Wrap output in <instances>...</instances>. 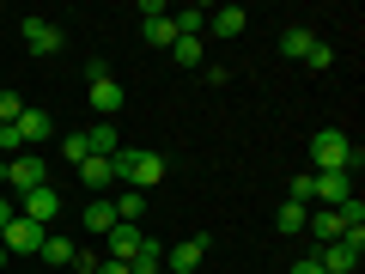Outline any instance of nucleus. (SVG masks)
<instances>
[{
    "instance_id": "nucleus-23",
    "label": "nucleus",
    "mask_w": 365,
    "mask_h": 274,
    "mask_svg": "<svg viewBox=\"0 0 365 274\" xmlns=\"http://www.w3.org/2000/svg\"><path fill=\"white\" fill-rule=\"evenodd\" d=\"M274 225H280V232H287V238H299V232H304V225H311V213H304V208H299V201H287V208L274 213Z\"/></svg>"
},
{
    "instance_id": "nucleus-11",
    "label": "nucleus",
    "mask_w": 365,
    "mask_h": 274,
    "mask_svg": "<svg viewBox=\"0 0 365 274\" xmlns=\"http://www.w3.org/2000/svg\"><path fill=\"white\" fill-rule=\"evenodd\" d=\"M104 238H110V262H134V256H140V244H146V232H140V225H122V220L110 225Z\"/></svg>"
},
{
    "instance_id": "nucleus-32",
    "label": "nucleus",
    "mask_w": 365,
    "mask_h": 274,
    "mask_svg": "<svg viewBox=\"0 0 365 274\" xmlns=\"http://www.w3.org/2000/svg\"><path fill=\"white\" fill-rule=\"evenodd\" d=\"M13 213H19V208H13V201H6V196H0V225H6V220H13Z\"/></svg>"
},
{
    "instance_id": "nucleus-26",
    "label": "nucleus",
    "mask_w": 365,
    "mask_h": 274,
    "mask_svg": "<svg viewBox=\"0 0 365 274\" xmlns=\"http://www.w3.org/2000/svg\"><path fill=\"white\" fill-rule=\"evenodd\" d=\"M61 153H67V165H86V158H91V146H86V134H67V141H61Z\"/></svg>"
},
{
    "instance_id": "nucleus-25",
    "label": "nucleus",
    "mask_w": 365,
    "mask_h": 274,
    "mask_svg": "<svg viewBox=\"0 0 365 274\" xmlns=\"http://www.w3.org/2000/svg\"><path fill=\"white\" fill-rule=\"evenodd\" d=\"M170 55H177L182 67H201V55H207V49H201V37H177V43H170Z\"/></svg>"
},
{
    "instance_id": "nucleus-7",
    "label": "nucleus",
    "mask_w": 365,
    "mask_h": 274,
    "mask_svg": "<svg viewBox=\"0 0 365 274\" xmlns=\"http://www.w3.org/2000/svg\"><path fill=\"white\" fill-rule=\"evenodd\" d=\"M86 73H91V110H98V116H116V110H122V86L110 79V67L91 61Z\"/></svg>"
},
{
    "instance_id": "nucleus-33",
    "label": "nucleus",
    "mask_w": 365,
    "mask_h": 274,
    "mask_svg": "<svg viewBox=\"0 0 365 274\" xmlns=\"http://www.w3.org/2000/svg\"><path fill=\"white\" fill-rule=\"evenodd\" d=\"M0 19H6V6H0Z\"/></svg>"
},
{
    "instance_id": "nucleus-4",
    "label": "nucleus",
    "mask_w": 365,
    "mask_h": 274,
    "mask_svg": "<svg viewBox=\"0 0 365 274\" xmlns=\"http://www.w3.org/2000/svg\"><path fill=\"white\" fill-rule=\"evenodd\" d=\"M43 238H49V232H43L37 220H25V213H13V220L0 225V250H6V256H37Z\"/></svg>"
},
{
    "instance_id": "nucleus-19",
    "label": "nucleus",
    "mask_w": 365,
    "mask_h": 274,
    "mask_svg": "<svg viewBox=\"0 0 365 274\" xmlns=\"http://www.w3.org/2000/svg\"><path fill=\"white\" fill-rule=\"evenodd\" d=\"M110 208H116V220H122V225H140V213H146V196H140V189H122V196L110 201Z\"/></svg>"
},
{
    "instance_id": "nucleus-5",
    "label": "nucleus",
    "mask_w": 365,
    "mask_h": 274,
    "mask_svg": "<svg viewBox=\"0 0 365 274\" xmlns=\"http://www.w3.org/2000/svg\"><path fill=\"white\" fill-rule=\"evenodd\" d=\"M19 213H25V220H37L43 232H49V225L61 220V196H55V183H43V189H31V196H19Z\"/></svg>"
},
{
    "instance_id": "nucleus-10",
    "label": "nucleus",
    "mask_w": 365,
    "mask_h": 274,
    "mask_svg": "<svg viewBox=\"0 0 365 274\" xmlns=\"http://www.w3.org/2000/svg\"><path fill=\"white\" fill-rule=\"evenodd\" d=\"M201 262H207V238H182L177 250H165V268L170 274H195Z\"/></svg>"
},
{
    "instance_id": "nucleus-30",
    "label": "nucleus",
    "mask_w": 365,
    "mask_h": 274,
    "mask_svg": "<svg viewBox=\"0 0 365 274\" xmlns=\"http://www.w3.org/2000/svg\"><path fill=\"white\" fill-rule=\"evenodd\" d=\"M91 274H128V262H110V256H98V268Z\"/></svg>"
},
{
    "instance_id": "nucleus-12",
    "label": "nucleus",
    "mask_w": 365,
    "mask_h": 274,
    "mask_svg": "<svg viewBox=\"0 0 365 274\" xmlns=\"http://www.w3.org/2000/svg\"><path fill=\"white\" fill-rule=\"evenodd\" d=\"M13 128H19V141H25V153H31V146H43V141L55 134V116H49V110H31V104H25V116H19Z\"/></svg>"
},
{
    "instance_id": "nucleus-35",
    "label": "nucleus",
    "mask_w": 365,
    "mask_h": 274,
    "mask_svg": "<svg viewBox=\"0 0 365 274\" xmlns=\"http://www.w3.org/2000/svg\"><path fill=\"white\" fill-rule=\"evenodd\" d=\"M347 274H359V268H347Z\"/></svg>"
},
{
    "instance_id": "nucleus-22",
    "label": "nucleus",
    "mask_w": 365,
    "mask_h": 274,
    "mask_svg": "<svg viewBox=\"0 0 365 274\" xmlns=\"http://www.w3.org/2000/svg\"><path fill=\"white\" fill-rule=\"evenodd\" d=\"M311 49H317V37H311V31H304V25H292L287 37H280V55H292V61H304V55H311Z\"/></svg>"
},
{
    "instance_id": "nucleus-16",
    "label": "nucleus",
    "mask_w": 365,
    "mask_h": 274,
    "mask_svg": "<svg viewBox=\"0 0 365 274\" xmlns=\"http://www.w3.org/2000/svg\"><path fill=\"white\" fill-rule=\"evenodd\" d=\"M37 256H43V262H55V268L67 274V268H73V256H79V244H73V238H55V232H49V238H43V250H37Z\"/></svg>"
},
{
    "instance_id": "nucleus-14",
    "label": "nucleus",
    "mask_w": 365,
    "mask_h": 274,
    "mask_svg": "<svg viewBox=\"0 0 365 274\" xmlns=\"http://www.w3.org/2000/svg\"><path fill=\"white\" fill-rule=\"evenodd\" d=\"M353 262H359V250H353V244H341V238L317 250V268H323V274H347Z\"/></svg>"
},
{
    "instance_id": "nucleus-20",
    "label": "nucleus",
    "mask_w": 365,
    "mask_h": 274,
    "mask_svg": "<svg viewBox=\"0 0 365 274\" xmlns=\"http://www.w3.org/2000/svg\"><path fill=\"white\" fill-rule=\"evenodd\" d=\"M311 238H317V244H335V238H341V208L311 213Z\"/></svg>"
},
{
    "instance_id": "nucleus-8",
    "label": "nucleus",
    "mask_w": 365,
    "mask_h": 274,
    "mask_svg": "<svg viewBox=\"0 0 365 274\" xmlns=\"http://www.w3.org/2000/svg\"><path fill=\"white\" fill-rule=\"evenodd\" d=\"M140 37L153 43V49H170V43H177V25H170V13L158 6V0H146V6H140Z\"/></svg>"
},
{
    "instance_id": "nucleus-29",
    "label": "nucleus",
    "mask_w": 365,
    "mask_h": 274,
    "mask_svg": "<svg viewBox=\"0 0 365 274\" xmlns=\"http://www.w3.org/2000/svg\"><path fill=\"white\" fill-rule=\"evenodd\" d=\"M0 153H6V158H19V153H25V141H19V128H0Z\"/></svg>"
},
{
    "instance_id": "nucleus-24",
    "label": "nucleus",
    "mask_w": 365,
    "mask_h": 274,
    "mask_svg": "<svg viewBox=\"0 0 365 274\" xmlns=\"http://www.w3.org/2000/svg\"><path fill=\"white\" fill-rule=\"evenodd\" d=\"M158 268H165V250H158L153 238H146V244H140V256L128 262V274H158Z\"/></svg>"
},
{
    "instance_id": "nucleus-31",
    "label": "nucleus",
    "mask_w": 365,
    "mask_h": 274,
    "mask_svg": "<svg viewBox=\"0 0 365 274\" xmlns=\"http://www.w3.org/2000/svg\"><path fill=\"white\" fill-rule=\"evenodd\" d=\"M292 274H323V268H317V256H311V262H292Z\"/></svg>"
},
{
    "instance_id": "nucleus-28",
    "label": "nucleus",
    "mask_w": 365,
    "mask_h": 274,
    "mask_svg": "<svg viewBox=\"0 0 365 274\" xmlns=\"http://www.w3.org/2000/svg\"><path fill=\"white\" fill-rule=\"evenodd\" d=\"M304 67H335V49H329V43H323V37H317V49H311V55H304Z\"/></svg>"
},
{
    "instance_id": "nucleus-17",
    "label": "nucleus",
    "mask_w": 365,
    "mask_h": 274,
    "mask_svg": "<svg viewBox=\"0 0 365 274\" xmlns=\"http://www.w3.org/2000/svg\"><path fill=\"white\" fill-rule=\"evenodd\" d=\"M79 183H86V189H98V196H104L110 183H116V165H110V158H86V165H79Z\"/></svg>"
},
{
    "instance_id": "nucleus-18",
    "label": "nucleus",
    "mask_w": 365,
    "mask_h": 274,
    "mask_svg": "<svg viewBox=\"0 0 365 274\" xmlns=\"http://www.w3.org/2000/svg\"><path fill=\"white\" fill-rule=\"evenodd\" d=\"M79 220H86V232H98V238H104L110 225H116V208H110V196H98L86 213H79Z\"/></svg>"
},
{
    "instance_id": "nucleus-2",
    "label": "nucleus",
    "mask_w": 365,
    "mask_h": 274,
    "mask_svg": "<svg viewBox=\"0 0 365 274\" xmlns=\"http://www.w3.org/2000/svg\"><path fill=\"white\" fill-rule=\"evenodd\" d=\"M110 165H116V177L128 183V189H140V196L153 189V183H165V158H158V153H140V146H122Z\"/></svg>"
},
{
    "instance_id": "nucleus-34",
    "label": "nucleus",
    "mask_w": 365,
    "mask_h": 274,
    "mask_svg": "<svg viewBox=\"0 0 365 274\" xmlns=\"http://www.w3.org/2000/svg\"><path fill=\"white\" fill-rule=\"evenodd\" d=\"M0 262H6V250H0Z\"/></svg>"
},
{
    "instance_id": "nucleus-3",
    "label": "nucleus",
    "mask_w": 365,
    "mask_h": 274,
    "mask_svg": "<svg viewBox=\"0 0 365 274\" xmlns=\"http://www.w3.org/2000/svg\"><path fill=\"white\" fill-rule=\"evenodd\" d=\"M0 183H6L13 196H31V189H43V183H49V165H43L37 153H19V158H6V165H0Z\"/></svg>"
},
{
    "instance_id": "nucleus-21",
    "label": "nucleus",
    "mask_w": 365,
    "mask_h": 274,
    "mask_svg": "<svg viewBox=\"0 0 365 274\" xmlns=\"http://www.w3.org/2000/svg\"><path fill=\"white\" fill-rule=\"evenodd\" d=\"M170 25H177V37H201L207 31V6H182V13H170Z\"/></svg>"
},
{
    "instance_id": "nucleus-15",
    "label": "nucleus",
    "mask_w": 365,
    "mask_h": 274,
    "mask_svg": "<svg viewBox=\"0 0 365 274\" xmlns=\"http://www.w3.org/2000/svg\"><path fill=\"white\" fill-rule=\"evenodd\" d=\"M86 146H91V158H116V153H122V141H116L110 122H91V128H86Z\"/></svg>"
},
{
    "instance_id": "nucleus-27",
    "label": "nucleus",
    "mask_w": 365,
    "mask_h": 274,
    "mask_svg": "<svg viewBox=\"0 0 365 274\" xmlns=\"http://www.w3.org/2000/svg\"><path fill=\"white\" fill-rule=\"evenodd\" d=\"M287 201H299V208H311V171H299V177H292V196Z\"/></svg>"
},
{
    "instance_id": "nucleus-13",
    "label": "nucleus",
    "mask_w": 365,
    "mask_h": 274,
    "mask_svg": "<svg viewBox=\"0 0 365 274\" xmlns=\"http://www.w3.org/2000/svg\"><path fill=\"white\" fill-rule=\"evenodd\" d=\"M244 25H250L244 6H213V13H207V31H213V37H244Z\"/></svg>"
},
{
    "instance_id": "nucleus-9",
    "label": "nucleus",
    "mask_w": 365,
    "mask_h": 274,
    "mask_svg": "<svg viewBox=\"0 0 365 274\" xmlns=\"http://www.w3.org/2000/svg\"><path fill=\"white\" fill-rule=\"evenodd\" d=\"M61 25H55V19H25V49L31 55H61Z\"/></svg>"
},
{
    "instance_id": "nucleus-6",
    "label": "nucleus",
    "mask_w": 365,
    "mask_h": 274,
    "mask_svg": "<svg viewBox=\"0 0 365 274\" xmlns=\"http://www.w3.org/2000/svg\"><path fill=\"white\" fill-rule=\"evenodd\" d=\"M311 201H323V208L353 201V177L347 171H311Z\"/></svg>"
},
{
    "instance_id": "nucleus-1",
    "label": "nucleus",
    "mask_w": 365,
    "mask_h": 274,
    "mask_svg": "<svg viewBox=\"0 0 365 274\" xmlns=\"http://www.w3.org/2000/svg\"><path fill=\"white\" fill-rule=\"evenodd\" d=\"M359 158H365V153H359L341 128H317V134H311V165H317V171H347V177H353Z\"/></svg>"
}]
</instances>
